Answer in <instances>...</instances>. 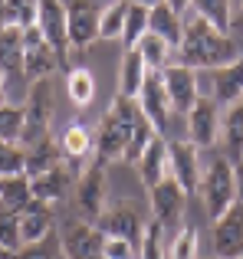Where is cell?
I'll return each mask as SVG.
<instances>
[{
  "label": "cell",
  "instance_id": "1",
  "mask_svg": "<svg viewBox=\"0 0 243 259\" xmlns=\"http://www.w3.org/2000/svg\"><path fill=\"white\" fill-rule=\"evenodd\" d=\"M240 46L230 33L211 26L207 20L194 17L184 23V39H181L178 53H174V63L187 66V69H220V66L240 59Z\"/></svg>",
  "mask_w": 243,
  "mask_h": 259
},
{
  "label": "cell",
  "instance_id": "2",
  "mask_svg": "<svg viewBox=\"0 0 243 259\" xmlns=\"http://www.w3.org/2000/svg\"><path fill=\"white\" fill-rule=\"evenodd\" d=\"M145 118V112H141L138 99H125V95H115V102H112V108L102 115V121H99V132H96V154L92 158L99 161H115L125 154V145L128 138H132L135 125Z\"/></svg>",
  "mask_w": 243,
  "mask_h": 259
},
{
  "label": "cell",
  "instance_id": "3",
  "mask_svg": "<svg viewBox=\"0 0 243 259\" xmlns=\"http://www.w3.org/2000/svg\"><path fill=\"white\" fill-rule=\"evenodd\" d=\"M109 210V164L92 158L79 171L76 184V217L86 223H99V217Z\"/></svg>",
  "mask_w": 243,
  "mask_h": 259
},
{
  "label": "cell",
  "instance_id": "4",
  "mask_svg": "<svg viewBox=\"0 0 243 259\" xmlns=\"http://www.w3.org/2000/svg\"><path fill=\"white\" fill-rule=\"evenodd\" d=\"M23 141L20 145H33V141L46 138V135H53V115H56V85H53V79H36V82H30L26 89V99H23Z\"/></svg>",
  "mask_w": 243,
  "mask_h": 259
},
{
  "label": "cell",
  "instance_id": "5",
  "mask_svg": "<svg viewBox=\"0 0 243 259\" xmlns=\"http://www.w3.org/2000/svg\"><path fill=\"white\" fill-rule=\"evenodd\" d=\"M200 197H204V210L211 220L224 217L227 210L237 203V174L233 164L220 154L204 167V181H200Z\"/></svg>",
  "mask_w": 243,
  "mask_h": 259
},
{
  "label": "cell",
  "instance_id": "6",
  "mask_svg": "<svg viewBox=\"0 0 243 259\" xmlns=\"http://www.w3.org/2000/svg\"><path fill=\"white\" fill-rule=\"evenodd\" d=\"M105 233L96 223H86L79 217L59 227V253L63 259H105Z\"/></svg>",
  "mask_w": 243,
  "mask_h": 259
},
{
  "label": "cell",
  "instance_id": "7",
  "mask_svg": "<svg viewBox=\"0 0 243 259\" xmlns=\"http://www.w3.org/2000/svg\"><path fill=\"white\" fill-rule=\"evenodd\" d=\"M36 30L46 36V43L53 46L59 59V69L69 72V53H72V43H69V26H66V0H39V17H36Z\"/></svg>",
  "mask_w": 243,
  "mask_h": 259
},
{
  "label": "cell",
  "instance_id": "8",
  "mask_svg": "<svg viewBox=\"0 0 243 259\" xmlns=\"http://www.w3.org/2000/svg\"><path fill=\"white\" fill-rule=\"evenodd\" d=\"M102 7V0H66V26H69L72 50H89L99 39Z\"/></svg>",
  "mask_w": 243,
  "mask_h": 259
},
{
  "label": "cell",
  "instance_id": "9",
  "mask_svg": "<svg viewBox=\"0 0 243 259\" xmlns=\"http://www.w3.org/2000/svg\"><path fill=\"white\" fill-rule=\"evenodd\" d=\"M96 227L102 230L105 236H122V240L141 243L148 220H145V213H141V207L135 200H115V203H109V210H105L102 217H99Z\"/></svg>",
  "mask_w": 243,
  "mask_h": 259
},
{
  "label": "cell",
  "instance_id": "10",
  "mask_svg": "<svg viewBox=\"0 0 243 259\" xmlns=\"http://www.w3.org/2000/svg\"><path fill=\"white\" fill-rule=\"evenodd\" d=\"M168 158H171V177L184 187V194H197L200 181H204V167H200V148L191 145L187 138H171L168 141Z\"/></svg>",
  "mask_w": 243,
  "mask_h": 259
},
{
  "label": "cell",
  "instance_id": "11",
  "mask_svg": "<svg viewBox=\"0 0 243 259\" xmlns=\"http://www.w3.org/2000/svg\"><path fill=\"white\" fill-rule=\"evenodd\" d=\"M184 121H187V135L184 138L191 141V145L214 148L220 141V121H224V115H220V105L211 99V95H200L197 105L184 115Z\"/></svg>",
  "mask_w": 243,
  "mask_h": 259
},
{
  "label": "cell",
  "instance_id": "12",
  "mask_svg": "<svg viewBox=\"0 0 243 259\" xmlns=\"http://www.w3.org/2000/svg\"><path fill=\"white\" fill-rule=\"evenodd\" d=\"M23 72H26L30 82H36V79H50L53 72H63V69H59L56 53H53V46L46 43V36L36 30V26L23 30Z\"/></svg>",
  "mask_w": 243,
  "mask_h": 259
},
{
  "label": "cell",
  "instance_id": "13",
  "mask_svg": "<svg viewBox=\"0 0 243 259\" xmlns=\"http://www.w3.org/2000/svg\"><path fill=\"white\" fill-rule=\"evenodd\" d=\"M148 197H151V220H158L165 230L178 227L181 217H184V203H187L184 187L168 174L161 184H154V187L148 190Z\"/></svg>",
  "mask_w": 243,
  "mask_h": 259
},
{
  "label": "cell",
  "instance_id": "14",
  "mask_svg": "<svg viewBox=\"0 0 243 259\" xmlns=\"http://www.w3.org/2000/svg\"><path fill=\"white\" fill-rule=\"evenodd\" d=\"M138 105H141V112H145V118L154 125V132L168 135L174 108H171V99H168L165 76H161V72H148L145 85H141V92H138Z\"/></svg>",
  "mask_w": 243,
  "mask_h": 259
},
{
  "label": "cell",
  "instance_id": "15",
  "mask_svg": "<svg viewBox=\"0 0 243 259\" xmlns=\"http://www.w3.org/2000/svg\"><path fill=\"white\" fill-rule=\"evenodd\" d=\"M214 259H240L243 256V207L233 203L224 217L214 220L211 230Z\"/></svg>",
  "mask_w": 243,
  "mask_h": 259
},
{
  "label": "cell",
  "instance_id": "16",
  "mask_svg": "<svg viewBox=\"0 0 243 259\" xmlns=\"http://www.w3.org/2000/svg\"><path fill=\"white\" fill-rule=\"evenodd\" d=\"M165 76V89H168V99H171V108L178 115H187L200 99V89H197V69H187L181 63H171L168 69H161Z\"/></svg>",
  "mask_w": 243,
  "mask_h": 259
},
{
  "label": "cell",
  "instance_id": "17",
  "mask_svg": "<svg viewBox=\"0 0 243 259\" xmlns=\"http://www.w3.org/2000/svg\"><path fill=\"white\" fill-rule=\"evenodd\" d=\"M59 148H63V158L69 161L72 171L89 164V154H96V128L89 121H69L59 135Z\"/></svg>",
  "mask_w": 243,
  "mask_h": 259
},
{
  "label": "cell",
  "instance_id": "18",
  "mask_svg": "<svg viewBox=\"0 0 243 259\" xmlns=\"http://www.w3.org/2000/svg\"><path fill=\"white\" fill-rule=\"evenodd\" d=\"M0 72L7 79V92L13 85L30 82L23 72V30L20 26H4L0 30Z\"/></svg>",
  "mask_w": 243,
  "mask_h": 259
},
{
  "label": "cell",
  "instance_id": "19",
  "mask_svg": "<svg viewBox=\"0 0 243 259\" xmlns=\"http://www.w3.org/2000/svg\"><path fill=\"white\" fill-rule=\"evenodd\" d=\"M135 167H138V177H141V184H145L148 190L171 174V158H168V138L165 135H154L151 145L145 148V154L138 158Z\"/></svg>",
  "mask_w": 243,
  "mask_h": 259
},
{
  "label": "cell",
  "instance_id": "20",
  "mask_svg": "<svg viewBox=\"0 0 243 259\" xmlns=\"http://www.w3.org/2000/svg\"><path fill=\"white\" fill-rule=\"evenodd\" d=\"M211 85H214L211 99L217 102V105L230 108L233 102H240L243 99V56L233 59V63H227V66H220V69H214Z\"/></svg>",
  "mask_w": 243,
  "mask_h": 259
},
{
  "label": "cell",
  "instance_id": "21",
  "mask_svg": "<svg viewBox=\"0 0 243 259\" xmlns=\"http://www.w3.org/2000/svg\"><path fill=\"white\" fill-rule=\"evenodd\" d=\"M53 223H56V217H53V207L33 197V200L26 203V210H20L23 246H26V243H39V240H46V236H53Z\"/></svg>",
  "mask_w": 243,
  "mask_h": 259
},
{
  "label": "cell",
  "instance_id": "22",
  "mask_svg": "<svg viewBox=\"0 0 243 259\" xmlns=\"http://www.w3.org/2000/svg\"><path fill=\"white\" fill-rule=\"evenodd\" d=\"M148 30H151L154 36H161L174 53H178L181 39H184V17H181V13L165 0V4L151 7V20H148Z\"/></svg>",
  "mask_w": 243,
  "mask_h": 259
},
{
  "label": "cell",
  "instance_id": "23",
  "mask_svg": "<svg viewBox=\"0 0 243 259\" xmlns=\"http://www.w3.org/2000/svg\"><path fill=\"white\" fill-rule=\"evenodd\" d=\"M220 141H224V158L230 164H243V99L233 102L220 121Z\"/></svg>",
  "mask_w": 243,
  "mask_h": 259
},
{
  "label": "cell",
  "instance_id": "24",
  "mask_svg": "<svg viewBox=\"0 0 243 259\" xmlns=\"http://www.w3.org/2000/svg\"><path fill=\"white\" fill-rule=\"evenodd\" d=\"M148 72H151V69H148V63H145V56H141L138 46H135V50H125V56H122V69H118V95H125V99H138Z\"/></svg>",
  "mask_w": 243,
  "mask_h": 259
},
{
  "label": "cell",
  "instance_id": "25",
  "mask_svg": "<svg viewBox=\"0 0 243 259\" xmlns=\"http://www.w3.org/2000/svg\"><path fill=\"white\" fill-rule=\"evenodd\" d=\"M59 164H63V148H59V138L46 135V138L26 145V174H30V177L46 174V171H53V167H59Z\"/></svg>",
  "mask_w": 243,
  "mask_h": 259
},
{
  "label": "cell",
  "instance_id": "26",
  "mask_svg": "<svg viewBox=\"0 0 243 259\" xmlns=\"http://www.w3.org/2000/svg\"><path fill=\"white\" fill-rule=\"evenodd\" d=\"M30 184H33V197H36V200L56 207V203L66 197V190H69V171L59 164V167H53V171H46V174L30 177Z\"/></svg>",
  "mask_w": 243,
  "mask_h": 259
},
{
  "label": "cell",
  "instance_id": "27",
  "mask_svg": "<svg viewBox=\"0 0 243 259\" xmlns=\"http://www.w3.org/2000/svg\"><path fill=\"white\" fill-rule=\"evenodd\" d=\"M33 200V184L30 174H10V177H0V207L7 210H26V203Z\"/></svg>",
  "mask_w": 243,
  "mask_h": 259
},
{
  "label": "cell",
  "instance_id": "28",
  "mask_svg": "<svg viewBox=\"0 0 243 259\" xmlns=\"http://www.w3.org/2000/svg\"><path fill=\"white\" fill-rule=\"evenodd\" d=\"M191 10H194V17H200L211 26L230 33V26H233V0H191Z\"/></svg>",
  "mask_w": 243,
  "mask_h": 259
},
{
  "label": "cell",
  "instance_id": "29",
  "mask_svg": "<svg viewBox=\"0 0 243 259\" xmlns=\"http://www.w3.org/2000/svg\"><path fill=\"white\" fill-rule=\"evenodd\" d=\"M66 95H69V102L76 108H86L96 99V79H92V72L86 66H72L66 72Z\"/></svg>",
  "mask_w": 243,
  "mask_h": 259
},
{
  "label": "cell",
  "instance_id": "30",
  "mask_svg": "<svg viewBox=\"0 0 243 259\" xmlns=\"http://www.w3.org/2000/svg\"><path fill=\"white\" fill-rule=\"evenodd\" d=\"M128 10H132V0H112V4H105L102 23H99V39H122Z\"/></svg>",
  "mask_w": 243,
  "mask_h": 259
},
{
  "label": "cell",
  "instance_id": "31",
  "mask_svg": "<svg viewBox=\"0 0 243 259\" xmlns=\"http://www.w3.org/2000/svg\"><path fill=\"white\" fill-rule=\"evenodd\" d=\"M148 20H151V7L132 4V10H128V20H125V33H122V39H118L125 50H135V46H138L141 39L151 33V30H148Z\"/></svg>",
  "mask_w": 243,
  "mask_h": 259
},
{
  "label": "cell",
  "instance_id": "32",
  "mask_svg": "<svg viewBox=\"0 0 243 259\" xmlns=\"http://www.w3.org/2000/svg\"><path fill=\"white\" fill-rule=\"evenodd\" d=\"M138 50H141V56H145V63H148L151 72H161V69H168V66L174 63V50L161 36H154V33H148V36L141 39Z\"/></svg>",
  "mask_w": 243,
  "mask_h": 259
},
{
  "label": "cell",
  "instance_id": "33",
  "mask_svg": "<svg viewBox=\"0 0 243 259\" xmlns=\"http://www.w3.org/2000/svg\"><path fill=\"white\" fill-rule=\"evenodd\" d=\"M4 10H7V26L30 30V26H36L39 0H4Z\"/></svg>",
  "mask_w": 243,
  "mask_h": 259
},
{
  "label": "cell",
  "instance_id": "34",
  "mask_svg": "<svg viewBox=\"0 0 243 259\" xmlns=\"http://www.w3.org/2000/svg\"><path fill=\"white\" fill-rule=\"evenodd\" d=\"M23 105H13V102H7V105H0V141H13V145H20L23 141Z\"/></svg>",
  "mask_w": 243,
  "mask_h": 259
},
{
  "label": "cell",
  "instance_id": "35",
  "mask_svg": "<svg viewBox=\"0 0 243 259\" xmlns=\"http://www.w3.org/2000/svg\"><path fill=\"white\" fill-rule=\"evenodd\" d=\"M200 240H197V230L191 223L178 227V233L171 236V246H168V259H197Z\"/></svg>",
  "mask_w": 243,
  "mask_h": 259
},
{
  "label": "cell",
  "instance_id": "36",
  "mask_svg": "<svg viewBox=\"0 0 243 259\" xmlns=\"http://www.w3.org/2000/svg\"><path fill=\"white\" fill-rule=\"evenodd\" d=\"M138 259H168V249H165V227L158 220H148L145 227V236L138 243Z\"/></svg>",
  "mask_w": 243,
  "mask_h": 259
},
{
  "label": "cell",
  "instance_id": "37",
  "mask_svg": "<svg viewBox=\"0 0 243 259\" xmlns=\"http://www.w3.org/2000/svg\"><path fill=\"white\" fill-rule=\"evenodd\" d=\"M0 246H7L10 253H17L23 246V230H20V213L17 210L0 207Z\"/></svg>",
  "mask_w": 243,
  "mask_h": 259
},
{
  "label": "cell",
  "instance_id": "38",
  "mask_svg": "<svg viewBox=\"0 0 243 259\" xmlns=\"http://www.w3.org/2000/svg\"><path fill=\"white\" fill-rule=\"evenodd\" d=\"M26 174V148L13 141H0V177Z\"/></svg>",
  "mask_w": 243,
  "mask_h": 259
},
{
  "label": "cell",
  "instance_id": "39",
  "mask_svg": "<svg viewBox=\"0 0 243 259\" xmlns=\"http://www.w3.org/2000/svg\"><path fill=\"white\" fill-rule=\"evenodd\" d=\"M59 240H53V236H46V240L39 243H26V246H20L13 259H59Z\"/></svg>",
  "mask_w": 243,
  "mask_h": 259
},
{
  "label": "cell",
  "instance_id": "40",
  "mask_svg": "<svg viewBox=\"0 0 243 259\" xmlns=\"http://www.w3.org/2000/svg\"><path fill=\"white\" fill-rule=\"evenodd\" d=\"M105 259H138L132 240H122V236H105Z\"/></svg>",
  "mask_w": 243,
  "mask_h": 259
},
{
  "label": "cell",
  "instance_id": "41",
  "mask_svg": "<svg viewBox=\"0 0 243 259\" xmlns=\"http://www.w3.org/2000/svg\"><path fill=\"white\" fill-rule=\"evenodd\" d=\"M233 174H237V203L243 207V164H233Z\"/></svg>",
  "mask_w": 243,
  "mask_h": 259
},
{
  "label": "cell",
  "instance_id": "42",
  "mask_svg": "<svg viewBox=\"0 0 243 259\" xmlns=\"http://www.w3.org/2000/svg\"><path fill=\"white\" fill-rule=\"evenodd\" d=\"M168 4H171V7H174V10H178V13H181V17H184V13H187V10H191V0H168Z\"/></svg>",
  "mask_w": 243,
  "mask_h": 259
},
{
  "label": "cell",
  "instance_id": "43",
  "mask_svg": "<svg viewBox=\"0 0 243 259\" xmlns=\"http://www.w3.org/2000/svg\"><path fill=\"white\" fill-rule=\"evenodd\" d=\"M7 95H10L7 92V79H4V72H0V105H7Z\"/></svg>",
  "mask_w": 243,
  "mask_h": 259
},
{
  "label": "cell",
  "instance_id": "44",
  "mask_svg": "<svg viewBox=\"0 0 243 259\" xmlns=\"http://www.w3.org/2000/svg\"><path fill=\"white\" fill-rule=\"evenodd\" d=\"M132 4H141V7H158V4H165V0H132Z\"/></svg>",
  "mask_w": 243,
  "mask_h": 259
},
{
  "label": "cell",
  "instance_id": "45",
  "mask_svg": "<svg viewBox=\"0 0 243 259\" xmlns=\"http://www.w3.org/2000/svg\"><path fill=\"white\" fill-rule=\"evenodd\" d=\"M7 26V10H4V0H0V30Z\"/></svg>",
  "mask_w": 243,
  "mask_h": 259
},
{
  "label": "cell",
  "instance_id": "46",
  "mask_svg": "<svg viewBox=\"0 0 243 259\" xmlns=\"http://www.w3.org/2000/svg\"><path fill=\"white\" fill-rule=\"evenodd\" d=\"M0 259H13V253H10L7 246H0Z\"/></svg>",
  "mask_w": 243,
  "mask_h": 259
},
{
  "label": "cell",
  "instance_id": "47",
  "mask_svg": "<svg viewBox=\"0 0 243 259\" xmlns=\"http://www.w3.org/2000/svg\"><path fill=\"white\" fill-rule=\"evenodd\" d=\"M237 23L243 26V0H240V10H237Z\"/></svg>",
  "mask_w": 243,
  "mask_h": 259
},
{
  "label": "cell",
  "instance_id": "48",
  "mask_svg": "<svg viewBox=\"0 0 243 259\" xmlns=\"http://www.w3.org/2000/svg\"><path fill=\"white\" fill-rule=\"evenodd\" d=\"M240 259H243V256H240Z\"/></svg>",
  "mask_w": 243,
  "mask_h": 259
}]
</instances>
